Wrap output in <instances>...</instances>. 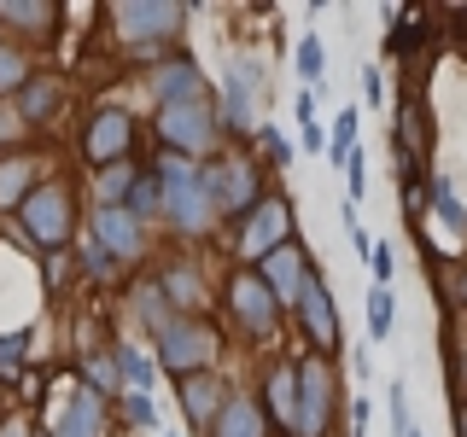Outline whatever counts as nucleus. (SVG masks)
<instances>
[{"mask_svg":"<svg viewBox=\"0 0 467 437\" xmlns=\"http://www.w3.org/2000/svg\"><path fill=\"white\" fill-rule=\"evenodd\" d=\"M129 420H135V426H158V408L146 397H129Z\"/></svg>","mask_w":467,"mask_h":437,"instance_id":"nucleus-38","label":"nucleus"},{"mask_svg":"<svg viewBox=\"0 0 467 437\" xmlns=\"http://www.w3.org/2000/svg\"><path fill=\"white\" fill-rule=\"evenodd\" d=\"M228 310H234V320H240L252 339H269L275 320H281V303H275V291H269V280H263L257 269H240L228 280Z\"/></svg>","mask_w":467,"mask_h":437,"instance_id":"nucleus-7","label":"nucleus"},{"mask_svg":"<svg viewBox=\"0 0 467 437\" xmlns=\"http://www.w3.org/2000/svg\"><path fill=\"white\" fill-rule=\"evenodd\" d=\"M158 291H164L182 315H199V303H204V280H199V269H187V262H170V269L158 274Z\"/></svg>","mask_w":467,"mask_h":437,"instance_id":"nucleus-19","label":"nucleus"},{"mask_svg":"<svg viewBox=\"0 0 467 437\" xmlns=\"http://www.w3.org/2000/svg\"><path fill=\"white\" fill-rule=\"evenodd\" d=\"M333 408H339L333 361L327 356H304L298 361V437H327Z\"/></svg>","mask_w":467,"mask_h":437,"instance_id":"nucleus-4","label":"nucleus"},{"mask_svg":"<svg viewBox=\"0 0 467 437\" xmlns=\"http://www.w3.org/2000/svg\"><path fill=\"white\" fill-rule=\"evenodd\" d=\"M111 18L129 41H164L182 29V6H170V0H117Z\"/></svg>","mask_w":467,"mask_h":437,"instance_id":"nucleus-11","label":"nucleus"},{"mask_svg":"<svg viewBox=\"0 0 467 437\" xmlns=\"http://www.w3.org/2000/svg\"><path fill=\"white\" fill-rule=\"evenodd\" d=\"M117 368H123V379H135V385H152V373H158V361H146L135 344H123L117 350Z\"/></svg>","mask_w":467,"mask_h":437,"instance_id":"nucleus-29","label":"nucleus"},{"mask_svg":"<svg viewBox=\"0 0 467 437\" xmlns=\"http://www.w3.org/2000/svg\"><path fill=\"white\" fill-rule=\"evenodd\" d=\"M263 426H269V414H263L252 397H228V408L216 414L211 437H263Z\"/></svg>","mask_w":467,"mask_h":437,"instance_id":"nucleus-20","label":"nucleus"},{"mask_svg":"<svg viewBox=\"0 0 467 437\" xmlns=\"http://www.w3.org/2000/svg\"><path fill=\"white\" fill-rule=\"evenodd\" d=\"M345 175H350V193H362V187H368V169H362V152H350Z\"/></svg>","mask_w":467,"mask_h":437,"instance_id":"nucleus-39","label":"nucleus"},{"mask_svg":"<svg viewBox=\"0 0 467 437\" xmlns=\"http://www.w3.org/2000/svg\"><path fill=\"white\" fill-rule=\"evenodd\" d=\"M427 193H432V216H438V222H444L450 233H467V204L456 198V187H450L444 175H438V181L427 187Z\"/></svg>","mask_w":467,"mask_h":437,"instance_id":"nucleus-22","label":"nucleus"},{"mask_svg":"<svg viewBox=\"0 0 467 437\" xmlns=\"http://www.w3.org/2000/svg\"><path fill=\"white\" fill-rule=\"evenodd\" d=\"M99 175H106V181H99V187H106V198H99V204H123L129 187H135V175H129V169H99Z\"/></svg>","mask_w":467,"mask_h":437,"instance_id":"nucleus-33","label":"nucleus"},{"mask_svg":"<svg viewBox=\"0 0 467 437\" xmlns=\"http://www.w3.org/2000/svg\"><path fill=\"white\" fill-rule=\"evenodd\" d=\"M158 140L182 158H199L216 146V111L211 99H187V106H164L158 111Z\"/></svg>","mask_w":467,"mask_h":437,"instance_id":"nucleus-5","label":"nucleus"},{"mask_svg":"<svg viewBox=\"0 0 467 437\" xmlns=\"http://www.w3.org/2000/svg\"><path fill=\"white\" fill-rule=\"evenodd\" d=\"M263 414L286 437H298V361H275L269 385H263Z\"/></svg>","mask_w":467,"mask_h":437,"instance_id":"nucleus-12","label":"nucleus"},{"mask_svg":"<svg viewBox=\"0 0 467 437\" xmlns=\"http://www.w3.org/2000/svg\"><path fill=\"white\" fill-rule=\"evenodd\" d=\"M409 437H420V432H409Z\"/></svg>","mask_w":467,"mask_h":437,"instance_id":"nucleus-46","label":"nucleus"},{"mask_svg":"<svg viewBox=\"0 0 467 437\" xmlns=\"http://www.w3.org/2000/svg\"><path fill=\"white\" fill-rule=\"evenodd\" d=\"M333 164H350V152H357V111H339V123H333V140H327Z\"/></svg>","mask_w":467,"mask_h":437,"instance_id":"nucleus-26","label":"nucleus"},{"mask_svg":"<svg viewBox=\"0 0 467 437\" xmlns=\"http://www.w3.org/2000/svg\"><path fill=\"white\" fill-rule=\"evenodd\" d=\"M152 94L158 106H187V99H204V76L193 58H170V65L152 70Z\"/></svg>","mask_w":467,"mask_h":437,"instance_id":"nucleus-16","label":"nucleus"},{"mask_svg":"<svg viewBox=\"0 0 467 437\" xmlns=\"http://www.w3.org/2000/svg\"><path fill=\"white\" fill-rule=\"evenodd\" d=\"M362 94H368V106L386 99V82H379V70H362Z\"/></svg>","mask_w":467,"mask_h":437,"instance_id":"nucleus-40","label":"nucleus"},{"mask_svg":"<svg viewBox=\"0 0 467 437\" xmlns=\"http://www.w3.org/2000/svg\"><path fill=\"white\" fill-rule=\"evenodd\" d=\"M304 146H310V152H321V146H327V135H321L316 123H304Z\"/></svg>","mask_w":467,"mask_h":437,"instance_id":"nucleus-43","label":"nucleus"},{"mask_svg":"<svg viewBox=\"0 0 467 437\" xmlns=\"http://www.w3.org/2000/svg\"><path fill=\"white\" fill-rule=\"evenodd\" d=\"M252 87H257V65H240L228 76V94H223V111H216V123H228V128H252L257 117H252Z\"/></svg>","mask_w":467,"mask_h":437,"instance_id":"nucleus-18","label":"nucleus"},{"mask_svg":"<svg viewBox=\"0 0 467 437\" xmlns=\"http://www.w3.org/2000/svg\"><path fill=\"white\" fill-rule=\"evenodd\" d=\"M158 187H164V216L182 233H204L216 222V204L204 193V169H193V158L164 152L158 158Z\"/></svg>","mask_w":467,"mask_h":437,"instance_id":"nucleus-1","label":"nucleus"},{"mask_svg":"<svg viewBox=\"0 0 467 437\" xmlns=\"http://www.w3.org/2000/svg\"><path fill=\"white\" fill-rule=\"evenodd\" d=\"M386 397H391V426H398V437H409V432H415V426H409V402H403V379H398V385H391V391H386Z\"/></svg>","mask_w":467,"mask_h":437,"instance_id":"nucleus-36","label":"nucleus"},{"mask_svg":"<svg viewBox=\"0 0 467 437\" xmlns=\"http://www.w3.org/2000/svg\"><path fill=\"white\" fill-rule=\"evenodd\" d=\"M29 175H36L29 158H6V164H0V210H18V204L36 193V187H29Z\"/></svg>","mask_w":467,"mask_h":437,"instance_id":"nucleus-21","label":"nucleus"},{"mask_svg":"<svg viewBox=\"0 0 467 437\" xmlns=\"http://www.w3.org/2000/svg\"><path fill=\"white\" fill-rule=\"evenodd\" d=\"M391 320H398V298H391V286H374L368 291V332H374V339H386Z\"/></svg>","mask_w":467,"mask_h":437,"instance_id":"nucleus-25","label":"nucleus"},{"mask_svg":"<svg viewBox=\"0 0 467 437\" xmlns=\"http://www.w3.org/2000/svg\"><path fill=\"white\" fill-rule=\"evenodd\" d=\"M0 437H29V432H24V426H12V432H0Z\"/></svg>","mask_w":467,"mask_h":437,"instance_id":"nucleus-45","label":"nucleus"},{"mask_svg":"<svg viewBox=\"0 0 467 437\" xmlns=\"http://www.w3.org/2000/svg\"><path fill=\"white\" fill-rule=\"evenodd\" d=\"M24 350H29V332H12V339H0V379H12L24 368Z\"/></svg>","mask_w":467,"mask_h":437,"instance_id":"nucleus-31","label":"nucleus"},{"mask_svg":"<svg viewBox=\"0 0 467 437\" xmlns=\"http://www.w3.org/2000/svg\"><path fill=\"white\" fill-rule=\"evenodd\" d=\"M298 327H304V339H310L321 356H333V350L345 344V327H339V303L327 298V286H321V274H310L304 280V291H298Z\"/></svg>","mask_w":467,"mask_h":437,"instance_id":"nucleus-9","label":"nucleus"},{"mask_svg":"<svg viewBox=\"0 0 467 437\" xmlns=\"http://www.w3.org/2000/svg\"><path fill=\"white\" fill-rule=\"evenodd\" d=\"M281 245H292V204L286 198H263L240 228V257L257 269V262L269 251H281Z\"/></svg>","mask_w":467,"mask_h":437,"instance_id":"nucleus-8","label":"nucleus"},{"mask_svg":"<svg viewBox=\"0 0 467 437\" xmlns=\"http://www.w3.org/2000/svg\"><path fill=\"white\" fill-rule=\"evenodd\" d=\"M18 222H24V233L41 245V251H65L70 228H77V198H70L65 181H47V187H36V193L18 204Z\"/></svg>","mask_w":467,"mask_h":437,"instance_id":"nucleus-3","label":"nucleus"},{"mask_svg":"<svg viewBox=\"0 0 467 437\" xmlns=\"http://www.w3.org/2000/svg\"><path fill=\"white\" fill-rule=\"evenodd\" d=\"M94 245L123 262V257H140L146 239H140V222L123 210V204H99V210H94Z\"/></svg>","mask_w":467,"mask_h":437,"instance_id":"nucleus-13","label":"nucleus"},{"mask_svg":"<svg viewBox=\"0 0 467 437\" xmlns=\"http://www.w3.org/2000/svg\"><path fill=\"white\" fill-rule=\"evenodd\" d=\"M420 36H427V24H420V18H398V29H391V53H409Z\"/></svg>","mask_w":467,"mask_h":437,"instance_id":"nucleus-35","label":"nucleus"},{"mask_svg":"<svg viewBox=\"0 0 467 437\" xmlns=\"http://www.w3.org/2000/svg\"><path fill=\"white\" fill-rule=\"evenodd\" d=\"M24 76H29V65L12 47H0V94H12V87H24Z\"/></svg>","mask_w":467,"mask_h":437,"instance_id":"nucleus-32","label":"nucleus"},{"mask_svg":"<svg viewBox=\"0 0 467 437\" xmlns=\"http://www.w3.org/2000/svg\"><path fill=\"white\" fill-rule=\"evenodd\" d=\"M368 269H374L379 286H391V274H398V251H391V245H374V251H368Z\"/></svg>","mask_w":467,"mask_h":437,"instance_id":"nucleus-34","label":"nucleus"},{"mask_svg":"<svg viewBox=\"0 0 467 437\" xmlns=\"http://www.w3.org/2000/svg\"><path fill=\"white\" fill-rule=\"evenodd\" d=\"M135 146V123H129V111H117V106H106V111H94L88 117V128H82V152H88V164L94 169H111L117 158Z\"/></svg>","mask_w":467,"mask_h":437,"instance_id":"nucleus-10","label":"nucleus"},{"mask_svg":"<svg viewBox=\"0 0 467 437\" xmlns=\"http://www.w3.org/2000/svg\"><path fill=\"white\" fill-rule=\"evenodd\" d=\"M53 106H58V82H29L24 87V117H36V123H41Z\"/></svg>","mask_w":467,"mask_h":437,"instance_id":"nucleus-28","label":"nucleus"},{"mask_svg":"<svg viewBox=\"0 0 467 437\" xmlns=\"http://www.w3.org/2000/svg\"><path fill=\"white\" fill-rule=\"evenodd\" d=\"M211 356H216V327L199 315H175L164 332H158V368L175 373V379H193V373H211Z\"/></svg>","mask_w":467,"mask_h":437,"instance_id":"nucleus-2","label":"nucleus"},{"mask_svg":"<svg viewBox=\"0 0 467 437\" xmlns=\"http://www.w3.org/2000/svg\"><path fill=\"white\" fill-rule=\"evenodd\" d=\"M257 140L269 146V158H275V164H292V146H286L281 135H275V128H257Z\"/></svg>","mask_w":467,"mask_h":437,"instance_id":"nucleus-37","label":"nucleus"},{"mask_svg":"<svg viewBox=\"0 0 467 437\" xmlns=\"http://www.w3.org/2000/svg\"><path fill=\"white\" fill-rule=\"evenodd\" d=\"M0 18L18 24V29H47L58 12L47 6V0H0Z\"/></svg>","mask_w":467,"mask_h":437,"instance_id":"nucleus-24","label":"nucleus"},{"mask_svg":"<svg viewBox=\"0 0 467 437\" xmlns=\"http://www.w3.org/2000/svg\"><path fill=\"white\" fill-rule=\"evenodd\" d=\"M456 303L467 310V262H462V280H456Z\"/></svg>","mask_w":467,"mask_h":437,"instance_id":"nucleus-44","label":"nucleus"},{"mask_svg":"<svg viewBox=\"0 0 467 437\" xmlns=\"http://www.w3.org/2000/svg\"><path fill=\"white\" fill-rule=\"evenodd\" d=\"M350 426H357V432L368 426V397H357V402H350Z\"/></svg>","mask_w":467,"mask_h":437,"instance_id":"nucleus-41","label":"nucleus"},{"mask_svg":"<svg viewBox=\"0 0 467 437\" xmlns=\"http://www.w3.org/2000/svg\"><path fill=\"white\" fill-rule=\"evenodd\" d=\"M204 193H211L216 216H252L263 204V187H257V169L245 158H216L204 169Z\"/></svg>","mask_w":467,"mask_h":437,"instance_id":"nucleus-6","label":"nucleus"},{"mask_svg":"<svg viewBox=\"0 0 467 437\" xmlns=\"http://www.w3.org/2000/svg\"><path fill=\"white\" fill-rule=\"evenodd\" d=\"M257 274L269 280L275 303H298L304 280H310V262H304V251H298V245H281V251H269V257L257 262Z\"/></svg>","mask_w":467,"mask_h":437,"instance_id":"nucleus-14","label":"nucleus"},{"mask_svg":"<svg viewBox=\"0 0 467 437\" xmlns=\"http://www.w3.org/2000/svg\"><path fill=\"white\" fill-rule=\"evenodd\" d=\"M321 65H327L321 41H316V36H304V41H298V76H304V82H321Z\"/></svg>","mask_w":467,"mask_h":437,"instance_id":"nucleus-30","label":"nucleus"},{"mask_svg":"<svg viewBox=\"0 0 467 437\" xmlns=\"http://www.w3.org/2000/svg\"><path fill=\"white\" fill-rule=\"evenodd\" d=\"M99 432H106V402L94 391H77L53 420V437H99Z\"/></svg>","mask_w":467,"mask_h":437,"instance_id":"nucleus-17","label":"nucleus"},{"mask_svg":"<svg viewBox=\"0 0 467 437\" xmlns=\"http://www.w3.org/2000/svg\"><path fill=\"white\" fill-rule=\"evenodd\" d=\"M298 123H316V94H298Z\"/></svg>","mask_w":467,"mask_h":437,"instance_id":"nucleus-42","label":"nucleus"},{"mask_svg":"<svg viewBox=\"0 0 467 437\" xmlns=\"http://www.w3.org/2000/svg\"><path fill=\"white\" fill-rule=\"evenodd\" d=\"M223 408H228V391L216 385L211 373H193V379H182V414H187V426L211 432Z\"/></svg>","mask_w":467,"mask_h":437,"instance_id":"nucleus-15","label":"nucleus"},{"mask_svg":"<svg viewBox=\"0 0 467 437\" xmlns=\"http://www.w3.org/2000/svg\"><path fill=\"white\" fill-rule=\"evenodd\" d=\"M123 210L135 216V222H146V216H158V210H164V187H158V175H135V187H129Z\"/></svg>","mask_w":467,"mask_h":437,"instance_id":"nucleus-23","label":"nucleus"},{"mask_svg":"<svg viewBox=\"0 0 467 437\" xmlns=\"http://www.w3.org/2000/svg\"><path fill=\"white\" fill-rule=\"evenodd\" d=\"M117 385H123V368H117V356H94V361H88V391H94V397H99V391L111 397Z\"/></svg>","mask_w":467,"mask_h":437,"instance_id":"nucleus-27","label":"nucleus"}]
</instances>
